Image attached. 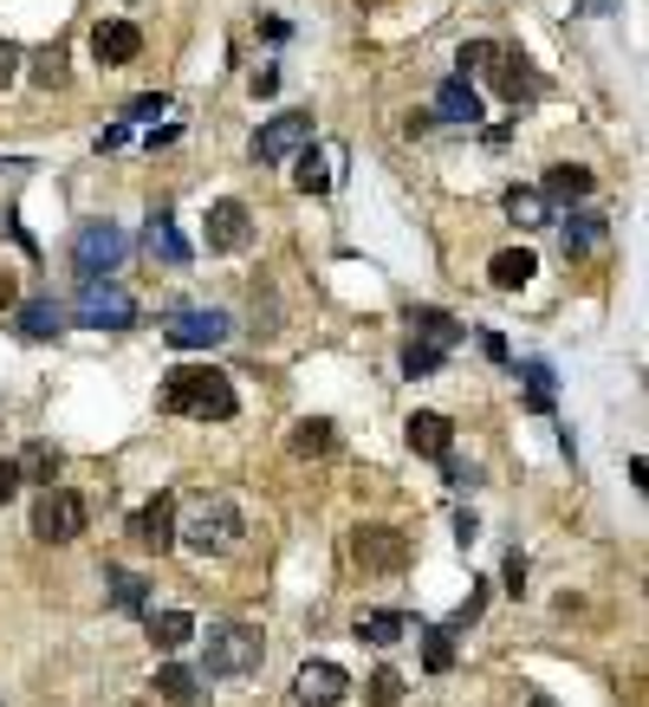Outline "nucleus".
<instances>
[{"label": "nucleus", "instance_id": "obj_1", "mask_svg": "<svg viewBox=\"0 0 649 707\" xmlns=\"http://www.w3.org/2000/svg\"><path fill=\"white\" fill-rule=\"evenodd\" d=\"M163 410L189 415V422H228L240 410V396H234L228 371H215V364H176V371L163 376Z\"/></svg>", "mask_w": 649, "mask_h": 707}, {"label": "nucleus", "instance_id": "obj_2", "mask_svg": "<svg viewBox=\"0 0 649 707\" xmlns=\"http://www.w3.org/2000/svg\"><path fill=\"white\" fill-rule=\"evenodd\" d=\"M260 662H267V636H260V623H240V617L208 623V636H201V675L240 681V675H254Z\"/></svg>", "mask_w": 649, "mask_h": 707}, {"label": "nucleus", "instance_id": "obj_3", "mask_svg": "<svg viewBox=\"0 0 649 707\" xmlns=\"http://www.w3.org/2000/svg\"><path fill=\"white\" fill-rule=\"evenodd\" d=\"M176 539L189 552H234L240 546V507L222 500V493H208V500H195L189 513L176 520Z\"/></svg>", "mask_w": 649, "mask_h": 707}, {"label": "nucleus", "instance_id": "obj_4", "mask_svg": "<svg viewBox=\"0 0 649 707\" xmlns=\"http://www.w3.org/2000/svg\"><path fill=\"white\" fill-rule=\"evenodd\" d=\"M410 539L396 532V526H357L351 532V564L357 571H371V578H396V571H410Z\"/></svg>", "mask_w": 649, "mask_h": 707}, {"label": "nucleus", "instance_id": "obj_5", "mask_svg": "<svg viewBox=\"0 0 649 707\" xmlns=\"http://www.w3.org/2000/svg\"><path fill=\"white\" fill-rule=\"evenodd\" d=\"M124 254H130V240H124L117 222H85L78 240H72V266L85 273V286H91V279H111L117 266H124Z\"/></svg>", "mask_w": 649, "mask_h": 707}, {"label": "nucleus", "instance_id": "obj_6", "mask_svg": "<svg viewBox=\"0 0 649 707\" xmlns=\"http://www.w3.org/2000/svg\"><path fill=\"white\" fill-rule=\"evenodd\" d=\"M72 318L91 325V332H130V325H137V298L124 293V286H111V279H91V286L78 293Z\"/></svg>", "mask_w": 649, "mask_h": 707}, {"label": "nucleus", "instance_id": "obj_7", "mask_svg": "<svg viewBox=\"0 0 649 707\" xmlns=\"http://www.w3.org/2000/svg\"><path fill=\"white\" fill-rule=\"evenodd\" d=\"M78 532H85V500L66 493V487H46V493L33 500V539L66 546V539H78Z\"/></svg>", "mask_w": 649, "mask_h": 707}, {"label": "nucleus", "instance_id": "obj_8", "mask_svg": "<svg viewBox=\"0 0 649 707\" xmlns=\"http://www.w3.org/2000/svg\"><path fill=\"white\" fill-rule=\"evenodd\" d=\"M488 72H494V91L507 98V105H539L545 98V78L513 52V46H488V59H481Z\"/></svg>", "mask_w": 649, "mask_h": 707}, {"label": "nucleus", "instance_id": "obj_9", "mask_svg": "<svg viewBox=\"0 0 649 707\" xmlns=\"http://www.w3.org/2000/svg\"><path fill=\"white\" fill-rule=\"evenodd\" d=\"M163 337H169L176 351H208V344L228 337V312H215V305H176L169 325H163Z\"/></svg>", "mask_w": 649, "mask_h": 707}, {"label": "nucleus", "instance_id": "obj_10", "mask_svg": "<svg viewBox=\"0 0 649 707\" xmlns=\"http://www.w3.org/2000/svg\"><path fill=\"white\" fill-rule=\"evenodd\" d=\"M312 137V111H279L267 117L260 130H254V163H286V156H299Z\"/></svg>", "mask_w": 649, "mask_h": 707}, {"label": "nucleus", "instance_id": "obj_11", "mask_svg": "<svg viewBox=\"0 0 649 707\" xmlns=\"http://www.w3.org/2000/svg\"><path fill=\"white\" fill-rule=\"evenodd\" d=\"M201 240H208V254H240L254 240V215L240 202H215L208 222H201Z\"/></svg>", "mask_w": 649, "mask_h": 707}, {"label": "nucleus", "instance_id": "obj_12", "mask_svg": "<svg viewBox=\"0 0 649 707\" xmlns=\"http://www.w3.org/2000/svg\"><path fill=\"white\" fill-rule=\"evenodd\" d=\"M351 695V675L338 662H306V669L293 675V701L299 707H338Z\"/></svg>", "mask_w": 649, "mask_h": 707}, {"label": "nucleus", "instance_id": "obj_13", "mask_svg": "<svg viewBox=\"0 0 649 707\" xmlns=\"http://www.w3.org/2000/svg\"><path fill=\"white\" fill-rule=\"evenodd\" d=\"M13 332L27 337V344H52V337L66 332V305H59L52 293L20 298V305H13Z\"/></svg>", "mask_w": 649, "mask_h": 707}, {"label": "nucleus", "instance_id": "obj_14", "mask_svg": "<svg viewBox=\"0 0 649 707\" xmlns=\"http://www.w3.org/2000/svg\"><path fill=\"white\" fill-rule=\"evenodd\" d=\"M91 46H98L105 66H137V59H144V33H137V20H98V27H91Z\"/></svg>", "mask_w": 649, "mask_h": 707}, {"label": "nucleus", "instance_id": "obj_15", "mask_svg": "<svg viewBox=\"0 0 649 707\" xmlns=\"http://www.w3.org/2000/svg\"><path fill=\"white\" fill-rule=\"evenodd\" d=\"M403 435H410V448H416L422 461H442V454L455 448V422H449V415H435V410H416Z\"/></svg>", "mask_w": 649, "mask_h": 707}, {"label": "nucleus", "instance_id": "obj_16", "mask_svg": "<svg viewBox=\"0 0 649 707\" xmlns=\"http://www.w3.org/2000/svg\"><path fill=\"white\" fill-rule=\"evenodd\" d=\"M130 532H137V546H150V552H163L169 539H176V493H156L150 507L130 520Z\"/></svg>", "mask_w": 649, "mask_h": 707}, {"label": "nucleus", "instance_id": "obj_17", "mask_svg": "<svg viewBox=\"0 0 649 707\" xmlns=\"http://www.w3.org/2000/svg\"><path fill=\"white\" fill-rule=\"evenodd\" d=\"M403 325H410V337H422V344H435V351H449V344H461V318H449V312H435V305H403Z\"/></svg>", "mask_w": 649, "mask_h": 707}, {"label": "nucleus", "instance_id": "obj_18", "mask_svg": "<svg viewBox=\"0 0 649 707\" xmlns=\"http://www.w3.org/2000/svg\"><path fill=\"white\" fill-rule=\"evenodd\" d=\"M156 695L169 707H201L208 701V681H201L189 662H163V669H156Z\"/></svg>", "mask_w": 649, "mask_h": 707}, {"label": "nucleus", "instance_id": "obj_19", "mask_svg": "<svg viewBox=\"0 0 649 707\" xmlns=\"http://www.w3.org/2000/svg\"><path fill=\"white\" fill-rule=\"evenodd\" d=\"M286 448H293L299 461H325V454H338V422H325V415H306V422H293Z\"/></svg>", "mask_w": 649, "mask_h": 707}, {"label": "nucleus", "instance_id": "obj_20", "mask_svg": "<svg viewBox=\"0 0 649 707\" xmlns=\"http://www.w3.org/2000/svg\"><path fill=\"white\" fill-rule=\"evenodd\" d=\"M435 124H481V91L468 78H449L435 91Z\"/></svg>", "mask_w": 649, "mask_h": 707}, {"label": "nucleus", "instance_id": "obj_21", "mask_svg": "<svg viewBox=\"0 0 649 707\" xmlns=\"http://www.w3.org/2000/svg\"><path fill=\"white\" fill-rule=\"evenodd\" d=\"M144 247H150V261H163V266H189V240L176 234L169 208H156V215H150V227H144Z\"/></svg>", "mask_w": 649, "mask_h": 707}, {"label": "nucleus", "instance_id": "obj_22", "mask_svg": "<svg viewBox=\"0 0 649 707\" xmlns=\"http://www.w3.org/2000/svg\"><path fill=\"white\" fill-rule=\"evenodd\" d=\"M533 273H539L533 247H507V254H494V261H488V279H494L500 293H520V286H527Z\"/></svg>", "mask_w": 649, "mask_h": 707}, {"label": "nucleus", "instance_id": "obj_23", "mask_svg": "<svg viewBox=\"0 0 649 707\" xmlns=\"http://www.w3.org/2000/svg\"><path fill=\"white\" fill-rule=\"evenodd\" d=\"M591 188H598V176H591L584 163H559V169H545V188H539V195H545V202H552V195H559V202H584Z\"/></svg>", "mask_w": 649, "mask_h": 707}, {"label": "nucleus", "instance_id": "obj_24", "mask_svg": "<svg viewBox=\"0 0 649 707\" xmlns=\"http://www.w3.org/2000/svg\"><path fill=\"white\" fill-rule=\"evenodd\" d=\"M520 376H527V410H533V415H552V403H559V376H552V364L527 357V364H520Z\"/></svg>", "mask_w": 649, "mask_h": 707}, {"label": "nucleus", "instance_id": "obj_25", "mask_svg": "<svg viewBox=\"0 0 649 707\" xmlns=\"http://www.w3.org/2000/svg\"><path fill=\"white\" fill-rule=\"evenodd\" d=\"M144 623H150V642H156V649H183V642L195 636V617H189V610H150Z\"/></svg>", "mask_w": 649, "mask_h": 707}, {"label": "nucleus", "instance_id": "obj_26", "mask_svg": "<svg viewBox=\"0 0 649 707\" xmlns=\"http://www.w3.org/2000/svg\"><path fill=\"white\" fill-rule=\"evenodd\" d=\"M403 630H410L403 610H371V617H357V642H371V649H390Z\"/></svg>", "mask_w": 649, "mask_h": 707}, {"label": "nucleus", "instance_id": "obj_27", "mask_svg": "<svg viewBox=\"0 0 649 707\" xmlns=\"http://www.w3.org/2000/svg\"><path fill=\"white\" fill-rule=\"evenodd\" d=\"M111 610H124V617H150V585L137 571H111Z\"/></svg>", "mask_w": 649, "mask_h": 707}, {"label": "nucleus", "instance_id": "obj_28", "mask_svg": "<svg viewBox=\"0 0 649 707\" xmlns=\"http://www.w3.org/2000/svg\"><path fill=\"white\" fill-rule=\"evenodd\" d=\"M566 254H598V240H604V215H566Z\"/></svg>", "mask_w": 649, "mask_h": 707}, {"label": "nucleus", "instance_id": "obj_29", "mask_svg": "<svg viewBox=\"0 0 649 707\" xmlns=\"http://www.w3.org/2000/svg\"><path fill=\"white\" fill-rule=\"evenodd\" d=\"M422 669L429 675L455 669V630H449V623H442V630H422Z\"/></svg>", "mask_w": 649, "mask_h": 707}, {"label": "nucleus", "instance_id": "obj_30", "mask_svg": "<svg viewBox=\"0 0 649 707\" xmlns=\"http://www.w3.org/2000/svg\"><path fill=\"white\" fill-rule=\"evenodd\" d=\"M299 188H306V195H332V156L318 144L299 149Z\"/></svg>", "mask_w": 649, "mask_h": 707}, {"label": "nucleus", "instance_id": "obj_31", "mask_svg": "<svg viewBox=\"0 0 649 707\" xmlns=\"http://www.w3.org/2000/svg\"><path fill=\"white\" fill-rule=\"evenodd\" d=\"M507 215H513L520 227H545V215H552V202H545L539 188H513V195H507Z\"/></svg>", "mask_w": 649, "mask_h": 707}, {"label": "nucleus", "instance_id": "obj_32", "mask_svg": "<svg viewBox=\"0 0 649 707\" xmlns=\"http://www.w3.org/2000/svg\"><path fill=\"white\" fill-rule=\"evenodd\" d=\"M52 474H59V448H52V442H33L27 454H20V481L52 487Z\"/></svg>", "mask_w": 649, "mask_h": 707}, {"label": "nucleus", "instance_id": "obj_33", "mask_svg": "<svg viewBox=\"0 0 649 707\" xmlns=\"http://www.w3.org/2000/svg\"><path fill=\"white\" fill-rule=\"evenodd\" d=\"M435 371H442V351L422 344V337H410V344H403V376H435Z\"/></svg>", "mask_w": 649, "mask_h": 707}, {"label": "nucleus", "instance_id": "obj_34", "mask_svg": "<svg viewBox=\"0 0 649 707\" xmlns=\"http://www.w3.org/2000/svg\"><path fill=\"white\" fill-rule=\"evenodd\" d=\"M396 701H403V675L377 669V675H371V707H396Z\"/></svg>", "mask_w": 649, "mask_h": 707}, {"label": "nucleus", "instance_id": "obj_35", "mask_svg": "<svg viewBox=\"0 0 649 707\" xmlns=\"http://www.w3.org/2000/svg\"><path fill=\"white\" fill-rule=\"evenodd\" d=\"M33 72H39V85H66V46H46L33 59Z\"/></svg>", "mask_w": 649, "mask_h": 707}, {"label": "nucleus", "instance_id": "obj_36", "mask_svg": "<svg viewBox=\"0 0 649 707\" xmlns=\"http://www.w3.org/2000/svg\"><path fill=\"white\" fill-rule=\"evenodd\" d=\"M481 59H488V39H468V46H461V52H455V66H461V78L474 72V66H481Z\"/></svg>", "mask_w": 649, "mask_h": 707}, {"label": "nucleus", "instance_id": "obj_37", "mask_svg": "<svg viewBox=\"0 0 649 707\" xmlns=\"http://www.w3.org/2000/svg\"><path fill=\"white\" fill-rule=\"evenodd\" d=\"M500 578H507V591L520 597V591H527V559H520V552H507V571H500Z\"/></svg>", "mask_w": 649, "mask_h": 707}, {"label": "nucleus", "instance_id": "obj_38", "mask_svg": "<svg viewBox=\"0 0 649 707\" xmlns=\"http://www.w3.org/2000/svg\"><path fill=\"white\" fill-rule=\"evenodd\" d=\"M13 72H20V46L0 39V85H13Z\"/></svg>", "mask_w": 649, "mask_h": 707}, {"label": "nucleus", "instance_id": "obj_39", "mask_svg": "<svg viewBox=\"0 0 649 707\" xmlns=\"http://www.w3.org/2000/svg\"><path fill=\"white\" fill-rule=\"evenodd\" d=\"M260 39H267V46H286V39H293V27H286L279 13H267V20H260Z\"/></svg>", "mask_w": 649, "mask_h": 707}, {"label": "nucleus", "instance_id": "obj_40", "mask_svg": "<svg viewBox=\"0 0 649 707\" xmlns=\"http://www.w3.org/2000/svg\"><path fill=\"white\" fill-rule=\"evenodd\" d=\"M156 111H169V98H130L124 105V117H156Z\"/></svg>", "mask_w": 649, "mask_h": 707}, {"label": "nucleus", "instance_id": "obj_41", "mask_svg": "<svg viewBox=\"0 0 649 707\" xmlns=\"http://www.w3.org/2000/svg\"><path fill=\"white\" fill-rule=\"evenodd\" d=\"M481 351H488L494 364H513V351H507V337H500V332H481Z\"/></svg>", "mask_w": 649, "mask_h": 707}, {"label": "nucleus", "instance_id": "obj_42", "mask_svg": "<svg viewBox=\"0 0 649 707\" xmlns=\"http://www.w3.org/2000/svg\"><path fill=\"white\" fill-rule=\"evenodd\" d=\"M474 532H481V520H474V513L461 507V513H455V539H461V546H474Z\"/></svg>", "mask_w": 649, "mask_h": 707}, {"label": "nucleus", "instance_id": "obj_43", "mask_svg": "<svg viewBox=\"0 0 649 707\" xmlns=\"http://www.w3.org/2000/svg\"><path fill=\"white\" fill-rule=\"evenodd\" d=\"M13 487H20V468H13V461H0V507L13 500Z\"/></svg>", "mask_w": 649, "mask_h": 707}, {"label": "nucleus", "instance_id": "obj_44", "mask_svg": "<svg viewBox=\"0 0 649 707\" xmlns=\"http://www.w3.org/2000/svg\"><path fill=\"white\" fill-rule=\"evenodd\" d=\"M176 137H183V124H163V130H150L144 144H150V149H169V144H176Z\"/></svg>", "mask_w": 649, "mask_h": 707}, {"label": "nucleus", "instance_id": "obj_45", "mask_svg": "<svg viewBox=\"0 0 649 707\" xmlns=\"http://www.w3.org/2000/svg\"><path fill=\"white\" fill-rule=\"evenodd\" d=\"M279 91V72H254V98H273Z\"/></svg>", "mask_w": 649, "mask_h": 707}, {"label": "nucleus", "instance_id": "obj_46", "mask_svg": "<svg viewBox=\"0 0 649 707\" xmlns=\"http://www.w3.org/2000/svg\"><path fill=\"white\" fill-rule=\"evenodd\" d=\"M13 305H20V286H13V279L0 273V312H13Z\"/></svg>", "mask_w": 649, "mask_h": 707}, {"label": "nucleus", "instance_id": "obj_47", "mask_svg": "<svg viewBox=\"0 0 649 707\" xmlns=\"http://www.w3.org/2000/svg\"><path fill=\"white\" fill-rule=\"evenodd\" d=\"M527 707H559V701H545V695H533V701H527Z\"/></svg>", "mask_w": 649, "mask_h": 707}]
</instances>
